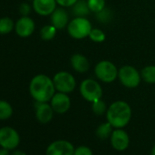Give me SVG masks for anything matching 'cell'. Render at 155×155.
I'll return each instance as SVG.
<instances>
[{
    "mask_svg": "<svg viewBox=\"0 0 155 155\" xmlns=\"http://www.w3.org/2000/svg\"><path fill=\"white\" fill-rule=\"evenodd\" d=\"M29 94L35 101L49 102L57 92L53 80L46 74L34 76L29 82Z\"/></svg>",
    "mask_w": 155,
    "mask_h": 155,
    "instance_id": "cell-1",
    "label": "cell"
},
{
    "mask_svg": "<svg viewBox=\"0 0 155 155\" xmlns=\"http://www.w3.org/2000/svg\"><path fill=\"white\" fill-rule=\"evenodd\" d=\"M105 115L107 121L114 129H123L131 120L132 110L128 102L116 101L108 107Z\"/></svg>",
    "mask_w": 155,
    "mask_h": 155,
    "instance_id": "cell-2",
    "label": "cell"
},
{
    "mask_svg": "<svg viewBox=\"0 0 155 155\" xmlns=\"http://www.w3.org/2000/svg\"><path fill=\"white\" fill-rule=\"evenodd\" d=\"M91 29V22L88 18L84 17H74L67 26V31L69 37L77 40L89 38Z\"/></svg>",
    "mask_w": 155,
    "mask_h": 155,
    "instance_id": "cell-3",
    "label": "cell"
},
{
    "mask_svg": "<svg viewBox=\"0 0 155 155\" xmlns=\"http://www.w3.org/2000/svg\"><path fill=\"white\" fill-rule=\"evenodd\" d=\"M119 68L117 66L107 59L99 61L94 67V75L96 79L102 83H112L118 79Z\"/></svg>",
    "mask_w": 155,
    "mask_h": 155,
    "instance_id": "cell-4",
    "label": "cell"
},
{
    "mask_svg": "<svg viewBox=\"0 0 155 155\" xmlns=\"http://www.w3.org/2000/svg\"><path fill=\"white\" fill-rule=\"evenodd\" d=\"M80 93L81 97L88 102L92 103L95 101L102 99L103 96V89L101 83L94 80L88 78L81 81L79 87Z\"/></svg>",
    "mask_w": 155,
    "mask_h": 155,
    "instance_id": "cell-5",
    "label": "cell"
},
{
    "mask_svg": "<svg viewBox=\"0 0 155 155\" xmlns=\"http://www.w3.org/2000/svg\"><path fill=\"white\" fill-rule=\"evenodd\" d=\"M118 79L120 84L127 89H135L141 82L140 71L131 65H124L119 68Z\"/></svg>",
    "mask_w": 155,
    "mask_h": 155,
    "instance_id": "cell-6",
    "label": "cell"
},
{
    "mask_svg": "<svg viewBox=\"0 0 155 155\" xmlns=\"http://www.w3.org/2000/svg\"><path fill=\"white\" fill-rule=\"evenodd\" d=\"M56 91L62 93L69 94L73 92L77 86L76 78L71 73L61 70L57 72L52 78Z\"/></svg>",
    "mask_w": 155,
    "mask_h": 155,
    "instance_id": "cell-7",
    "label": "cell"
},
{
    "mask_svg": "<svg viewBox=\"0 0 155 155\" xmlns=\"http://www.w3.org/2000/svg\"><path fill=\"white\" fill-rule=\"evenodd\" d=\"M19 143L20 135L16 129L10 126L0 128V147L14 150L19 146Z\"/></svg>",
    "mask_w": 155,
    "mask_h": 155,
    "instance_id": "cell-8",
    "label": "cell"
},
{
    "mask_svg": "<svg viewBox=\"0 0 155 155\" xmlns=\"http://www.w3.org/2000/svg\"><path fill=\"white\" fill-rule=\"evenodd\" d=\"M74 145L66 140H57L52 141L46 149V155H73Z\"/></svg>",
    "mask_w": 155,
    "mask_h": 155,
    "instance_id": "cell-9",
    "label": "cell"
},
{
    "mask_svg": "<svg viewBox=\"0 0 155 155\" xmlns=\"http://www.w3.org/2000/svg\"><path fill=\"white\" fill-rule=\"evenodd\" d=\"M36 29L35 21L29 16H21L15 23L16 34L23 38L30 37Z\"/></svg>",
    "mask_w": 155,
    "mask_h": 155,
    "instance_id": "cell-10",
    "label": "cell"
},
{
    "mask_svg": "<svg viewBox=\"0 0 155 155\" xmlns=\"http://www.w3.org/2000/svg\"><path fill=\"white\" fill-rule=\"evenodd\" d=\"M53 110L58 114H64L70 109L71 100L67 93L57 91L49 101Z\"/></svg>",
    "mask_w": 155,
    "mask_h": 155,
    "instance_id": "cell-11",
    "label": "cell"
},
{
    "mask_svg": "<svg viewBox=\"0 0 155 155\" xmlns=\"http://www.w3.org/2000/svg\"><path fill=\"white\" fill-rule=\"evenodd\" d=\"M110 140L112 148L118 151L127 150L130 145L129 134L123 129H114L110 137Z\"/></svg>",
    "mask_w": 155,
    "mask_h": 155,
    "instance_id": "cell-12",
    "label": "cell"
},
{
    "mask_svg": "<svg viewBox=\"0 0 155 155\" xmlns=\"http://www.w3.org/2000/svg\"><path fill=\"white\" fill-rule=\"evenodd\" d=\"M54 113L55 112L49 102H35V115L39 123H49L53 119Z\"/></svg>",
    "mask_w": 155,
    "mask_h": 155,
    "instance_id": "cell-13",
    "label": "cell"
},
{
    "mask_svg": "<svg viewBox=\"0 0 155 155\" xmlns=\"http://www.w3.org/2000/svg\"><path fill=\"white\" fill-rule=\"evenodd\" d=\"M56 0H33L32 8L34 11L42 17L50 16L53 11L57 8Z\"/></svg>",
    "mask_w": 155,
    "mask_h": 155,
    "instance_id": "cell-14",
    "label": "cell"
},
{
    "mask_svg": "<svg viewBox=\"0 0 155 155\" xmlns=\"http://www.w3.org/2000/svg\"><path fill=\"white\" fill-rule=\"evenodd\" d=\"M50 17V24L53 25L58 30H61L67 28V26L69 22L68 13L65 9V8L59 7L57 8Z\"/></svg>",
    "mask_w": 155,
    "mask_h": 155,
    "instance_id": "cell-15",
    "label": "cell"
},
{
    "mask_svg": "<svg viewBox=\"0 0 155 155\" xmlns=\"http://www.w3.org/2000/svg\"><path fill=\"white\" fill-rule=\"evenodd\" d=\"M70 65L78 73H86L91 67L88 58L81 53H75L70 57Z\"/></svg>",
    "mask_w": 155,
    "mask_h": 155,
    "instance_id": "cell-16",
    "label": "cell"
},
{
    "mask_svg": "<svg viewBox=\"0 0 155 155\" xmlns=\"http://www.w3.org/2000/svg\"><path fill=\"white\" fill-rule=\"evenodd\" d=\"M71 13L74 17H84L87 18L91 12L87 0H78L71 7Z\"/></svg>",
    "mask_w": 155,
    "mask_h": 155,
    "instance_id": "cell-17",
    "label": "cell"
},
{
    "mask_svg": "<svg viewBox=\"0 0 155 155\" xmlns=\"http://www.w3.org/2000/svg\"><path fill=\"white\" fill-rule=\"evenodd\" d=\"M141 80L148 84H155V65H148L140 70Z\"/></svg>",
    "mask_w": 155,
    "mask_h": 155,
    "instance_id": "cell-18",
    "label": "cell"
},
{
    "mask_svg": "<svg viewBox=\"0 0 155 155\" xmlns=\"http://www.w3.org/2000/svg\"><path fill=\"white\" fill-rule=\"evenodd\" d=\"M114 128L108 122H103L101 124H100L98 126V128L96 129V136L100 139V140H107L110 139L112 131H113Z\"/></svg>",
    "mask_w": 155,
    "mask_h": 155,
    "instance_id": "cell-19",
    "label": "cell"
},
{
    "mask_svg": "<svg viewBox=\"0 0 155 155\" xmlns=\"http://www.w3.org/2000/svg\"><path fill=\"white\" fill-rule=\"evenodd\" d=\"M14 112L12 105L4 100H0V120H6L12 117Z\"/></svg>",
    "mask_w": 155,
    "mask_h": 155,
    "instance_id": "cell-20",
    "label": "cell"
},
{
    "mask_svg": "<svg viewBox=\"0 0 155 155\" xmlns=\"http://www.w3.org/2000/svg\"><path fill=\"white\" fill-rule=\"evenodd\" d=\"M15 29V22L9 17L0 18V35H8Z\"/></svg>",
    "mask_w": 155,
    "mask_h": 155,
    "instance_id": "cell-21",
    "label": "cell"
},
{
    "mask_svg": "<svg viewBox=\"0 0 155 155\" xmlns=\"http://www.w3.org/2000/svg\"><path fill=\"white\" fill-rule=\"evenodd\" d=\"M95 18L97 19V21H99L101 24H104V25L109 24L110 22H111L113 18V12L111 9L105 7L101 11L95 14Z\"/></svg>",
    "mask_w": 155,
    "mask_h": 155,
    "instance_id": "cell-22",
    "label": "cell"
},
{
    "mask_svg": "<svg viewBox=\"0 0 155 155\" xmlns=\"http://www.w3.org/2000/svg\"><path fill=\"white\" fill-rule=\"evenodd\" d=\"M57 31H58V29L53 25H51V24L46 25L40 29V32H39L40 38H41V39H43L45 41H50L56 37Z\"/></svg>",
    "mask_w": 155,
    "mask_h": 155,
    "instance_id": "cell-23",
    "label": "cell"
},
{
    "mask_svg": "<svg viewBox=\"0 0 155 155\" xmlns=\"http://www.w3.org/2000/svg\"><path fill=\"white\" fill-rule=\"evenodd\" d=\"M108 107L106 102L102 100V99H100L98 101H95L91 103V110H92V112L97 115V116H101V115H104L106 114L107 112V110H108Z\"/></svg>",
    "mask_w": 155,
    "mask_h": 155,
    "instance_id": "cell-24",
    "label": "cell"
},
{
    "mask_svg": "<svg viewBox=\"0 0 155 155\" xmlns=\"http://www.w3.org/2000/svg\"><path fill=\"white\" fill-rule=\"evenodd\" d=\"M89 38L92 42H95V43H102L106 39V34L101 28H92V29H91V33L89 35Z\"/></svg>",
    "mask_w": 155,
    "mask_h": 155,
    "instance_id": "cell-25",
    "label": "cell"
},
{
    "mask_svg": "<svg viewBox=\"0 0 155 155\" xmlns=\"http://www.w3.org/2000/svg\"><path fill=\"white\" fill-rule=\"evenodd\" d=\"M88 6L91 13H99L106 7L105 0H87Z\"/></svg>",
    "mask_w": 155,
    "mask_h": 155,
    "instance_id": "cell-26",
    "label": "cell"
},
{
    "mask_svg": "<svg viewBox=\"0 0 155 155\" xmlns=\"http://www.w3.org/2000/svg\"><path fill=\"white\" fill-rule=\"evenodd\" d=\"M73 155H94L92 150L85 145H81L75 148Z\"/></svg>",
    "mask_w": 155,
    "mask_h": 155,
    "instance_id": "cell-27",
    "label": "cell"
},
{
    "mask_svg": "<svg viewBox=\"0 0 155 155\" xmlns=\"http://www.w3.org/2000/svg\"><path fill=\"white\" fill-rule=\"evenodd\" d=\"M33 9L32 6H30L28 2H23L19 5L18 11L21 16H29L31 13V10Z\"/></svg>",
    "mask_w": 155,
    "mask_h": 155,
    "instance_id": "cell-28",
    "label": "cell"
},
{
    "mask_svg": "<svg viewBox=\"0 0 155 155\" xmlns=\"http://www.w3.org/2000/svg\"><path fill=\"white\" fill-rule=\"evenodd\" d=\"M56 1L59 7L67 8H71L78 0H56Z\"/></svg>",
    "mask_w": 155,
    "mask_h": 155,
    "instance_id": "cell-29",
    "label": "cell"
},
{
    "mask_svg": "<svg viewBox=\"0 0 155 155\" xmlns=\"http://www.w3.org/2000/svg\"><path fill=\"white\" fill-rule=\"evenodd\" d=\"M11 155H28L25 151L23 150H14L11 153Z\"/></svg>",
    "mask_w": 155,
    "mask_h": 155,
    "instance_id": "cell-30",
    "label": "cell"
},
{
    "mask_svg": "<svg viewBox=\"0 0 155 155\" xmlns=\"http://www.w3.org/2000/svg\"><path fill=\"white\" fill-rule=\"evenodd\" d=\"M0 155H11V153L9 152V150H7L5 148H1L0 149Z\"/></svg>",
    "mask_w": 155,
    "mask_h": 155,
    "instance_id": "cell-31",
    "label": "cell"
},
{
    "mask_svg": "<svg viewBox=\"0 0 155 155\" xmlns=\"http://www.w3.org/2000/svg\"><path fill=\"white\" fill-rule=\"evenodd\" d=\"M150 155H155V144L153 145V147L150 150Z\"/></svg>",
    "mask_w": 155,
    "mask_h": 155,
    "instance_id": "cell-32",
    "label": "cell"
},
{
    "mask_svg": "<svg viewBox=\"0 0 155 155\" xmlns=\"http://www.w3.org/2000/svg\"><path fill=\"white\" fill-rule=\"evenodd\" d=\"M26 1H33V0H26Z\"/></svg>",
    "mask_w": 155,
    "mask_h": 155,
    "instance_id": "cell-33",
    "label": "cell"
}]
</instances>
